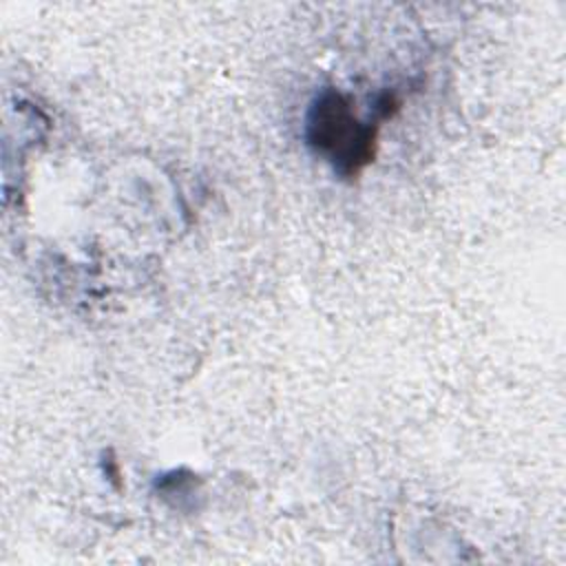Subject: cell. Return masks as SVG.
<instances>
[{"label":"cell","instance_id":"cell-1","mask_svg":"<svg viewBox=\"0 0 566 566\" xmlns=\"http://www.w3.org/2000/svg\"><path fill=\"white\" fill-rule=\"evenodd\" d=\"M376 124L358 122L349 99L323 88L310 104L305 137L310 148L325 157L340 177H356L374 159Z\"/></svg>","mask_w":566,"mask_h":566}]
</instances>
